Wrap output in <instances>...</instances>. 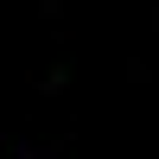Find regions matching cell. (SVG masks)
<instances>
[{"label":"cell","instance_id":"1","mask_svg":"<svg viewBox=\"0 0 159 159\" xmlns=\"http://www.w3.org/2000/svg\"><path fill=\"white\" fill-rule=\"evenodd\" d=\"M32 159H45V153H32Z\"/></svg>","mask_w":159,"mask_h":159}]
</instances>
